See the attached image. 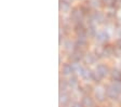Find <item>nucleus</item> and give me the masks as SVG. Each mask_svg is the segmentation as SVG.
<instances>
[{
    "instance_id": "obj_1",
    "label": "nucleus",
    "mask_w": 121,
    "mask_h": 107,
    "mask_svg": "<svg viewBox=\"0 0 121 107\" xmlns=\"http://www.w3.org/2000/svg\"><path fill=\"white\" fill-rule=\"evenodd\" d=\"M119 93L118 91L116 90V88L112 86V83L111 84H108L107 87H106V95H107V97L110 99H118L119 97Z\"/></svg>"
},
{
    "instance_id": "obj_2",
    "label": "nucleus",
    "mask_w": 121,
    "mask_h": 107,
    "mask_svg": "<svg viewBox=\"0 0 121 107\" xmlns=\"http://www.w3.org/2000/svg\"><path fill=\"white\" fill-rule=\"evenodd\" d=\"M95 71L97 73L99 76L102 77V78H104V77L108 76L109 74V68L107 66H106L105 64H98L97 66H96L95 68Z\"/></svg>"
},
{
    "instance_id": "obj_3",
    "label": "nucleus",
    "mask_w": 121,
    "mask_h": 107,
    "mask_svg": "<svg viewBox=\"0 0 121 107\" xmlns=\"http://www.w3.org/2000/svg\"><path fill=\"white\" fill-rule=\"evenodd\" d=\"M106 90H104L103 88L101 87H97L95 89V97L97 101H99V102H104L106 98Z\"/></svg>"
},
{
    "instance_id": "obj_4",
    "label": "nucleus",
    "mask_w": 121,
    "mask_h": 107,
    "mask_svg": "<svg viewBox=\"0 0 121 107\" xmlns=\"http://www.w3.org/2000/svg\"><path fill=\"white\" fill-rule=\"evenodd\" d=\"M81 104L83 105V107H95V102H94V99L90 96H83Z\"/></svg>"
},
{
    "instance_id": "obj_5",
    "label": "nucleus",
    "mask_w": 121,
    "mask_h": 107,
    "mask_svg": "<svg viewBox=\"0 0 121 107\" xmlns=\"http://www.w3.org/2000/svg\"><path fill=\"white\" fill-rule=\"evenodd\" d=\"M69 101H70V99H69V95H68L66 92H63V93L60 92V106L65 107L66 105L69 103Z\"/></svg>"
},
{
    "instance_id": "obj_6",
    "label": "nucleus",
    "mask_w": 121,
    "mask_h": 107,
    "mask_svg": "<svg viewBox=\"0 0 121 107\" xmlns=\"http://www.w3.org/2000/svg\"><path fill=\"white\" fill-rule=\"evenodd\" d=\"M96 40L98 42H101V43H104V42L109 40V36L106 31H101V33H98L96 35Z\"/></svg>"
},
{
    "instance_id": "obj_7",
    "label": "nucleus",
    "mask_w": 121,
    "mask_h": 107,
    "mask_svg": "<svg viewBox=\"0 0 121 107\" xmlns=\"http://www.w3.org/2000/svg\"><path fill=\"white\" fill-rule=\"evenodd\" d=\"M70 59L73 61V63H78L82 60V53L80 50H75L73 53L70 54Z\"/></svg>"
},
{
    "instance_id": "obj_8",
    "label": "nucleus",
    "mask_w": 121,
    "mask_h": 107,
    "mask_svg": "<svg viewBox=\"0 0 121 107\" xmlns=\"http://www.w3.org/2000/svg\"><path fill=\"white\" fill-rule=\"evenodd\" d=\"M73 65H70V64H64L63 65V68H62V73H63V75H65V76H68V75H71L73 73Z\"/></svg>"
},
{
    "instance_id": "obj_9",
    "label": "nucleus",
    "mask_w": 121,
    "mask_h": 107,
    "mask_svg": "<svg viewBox=\"0 0 121 107\" xmlns=\"http://www.w3.org/2000/svg\"><path fill=\"white\" fill-rule=\"evenodd\" d=\"M110 76H111V79H112L113 82L121 81V71H119L118 69L113 68L110 73Z\"/></svg>"
},
{
    "instance_id": "obj_10",
    "label": "nucleus",
    "mask_w": 121,
    "mask_h": 107,
    "mask_svg": "<svg viewBox=\"0 0 121 107\" xmlns=\"http://www.w3.org/2000/svg\"><path fill=\"white\" fill-rule=\"evenodd\" d=\"M83 60H84V62H86V64H94L96 62V55H94V54H92V53H88L84 55Z\"/></svg>"
},
{
    "instance_id": "obj_11",
    "label": "nucleus",
    "mask_w": 121,
    "mask_h": 107,
    "mask_svg": "<svg viewBox=\"0 0 121 107\" xmlns=\"http://www.w3.org/2000/svg\"><path fill=\"white\" fill-rule=\"evenodd\" d=\"M78 78L76 76H71L68 80V86L71 88V89H76V88L78 87Z\"/></svg>"
},
{
    "instance_id": "obj_12",
    "label": "nucleus",
    "mask_w": 121,
    "mask_h": 107,
    "mask_svg": "<svg viewBox=\"0 0 121 107\" xmlns=\"http://www.w3.org/2000/svg\"><path fill=\"white\" fill-rule=\"evenodd\" d=\"M67 87H69L68 86V82L65 81V80H60V92H65V90L67 89Z\"/></svg>"
},
{
    "instance_id": "obj_13",
    "label": "nucleus",
    "mask_w": 121,
    "mask_h": 107,
    "mask_svg": "<svg viewBox=\"0 0 121 107\" xmlns=\"http://www.w3.org/2000/svg\"><path fill=\"white\" fill-rule=\"evenodd\" d=\"M101 79H102V77L99 76V75H98L96 71H93V81L99 82V81H101Z\"/></svg>"
},
{
    "instance_id": "obj_14",
    "label": "nucleus",
    "mask_w": 121,
    "mask_h": 107,
    "mask_svg": "<svg viewBox=\"0 0 121 107\" xmlns=\"http://www.w3.org/2000/svg\"><path fill=\"white\" fill-rule=\"evenodd\" d=\"M112 86L115 88H116V90L119 92V93H121V81H116V82H113Z\"/></svg>"
},
{
    "instance_id": "obj_15",
    "label": "nucleus",
    "mask_w": 121,
    "mask_h": 107,
    "mask_svg": "<svg viewBox=\"0 0 121 107\" xmlns=\"http://www.w3.org/2000/svg\"><path fill=\"white\" fill-rule=\"evenodd\" d=\"M73 42H71V41H69V40L65 42V49H66V50H71V49L73 48Z\"/></svg>"
},
{
    "instance_id": "obj_16",
    "label": "nucleus",
    "mask_w": 121,
    "mask_h": 107,
    "mask_svg": "<svg viewBox=\"0 0 121 107\" xmlns=\"http://www.w3.org/2000/svg\"><path fill=\"white\" fill-rule=\"evenodd\" d=\"M68 7H69V5H68V3H66V2L60 3V10H62V9H63V10H67Z\"/></svg>"
},
{
    "instance_id": "obj_17",
    "label": "nucleus",
    "mask_w": 121,
    "mask_h": 107,
    "mask_svg": "<svg viewBox=\"0 0 121 107\" xmlns=\"http://www.w3.org/2000/svg\"><path fill=\"white\" fill-rule=\"evenodd\" d=\"M71 107H83V105H82V104H80L79 102H75V103H73Z\"/></svg>"
},
{
    "instance_id": "obj_18",
    "label": "nucleus",
    "mask_w": 121,
    "mask_h": 107,
    "mask_svg": "<svg viewBox=\"0 0 121 107\" xmlns=\"http://www.w3.org/2000/svg\"><path fill=\"white\" fill-rule=\"evenodd\" d=\"M117 48L121 50V38L118 39V41H117Z\"/></svg>"
},
{
    "instance_id": "obj_19",
    "label": "nucleus",
    "mask_w": 121,
    "mask_h": 107,
    "mask_svg": "<svg viewBox=\"0 0 121 107\" xmlns=\"http://www.w3.org/2000/svg\"><path fill=\"white\" fill-rule=\"evenodd\" d=\"M120 104H121V101H120Z\"/></svg>"
}]
</instances>
